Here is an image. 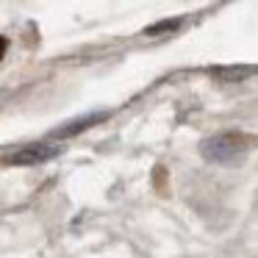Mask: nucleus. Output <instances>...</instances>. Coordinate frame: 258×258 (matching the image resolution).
I'll return each mask as SVG.
<instances>
[{"mask_svg": "<svg viewBox=\"0 0 258 258\" xmlns=\"http://www.w3.org/2000/svg\"><path fill=\"white\" fill-rule=\"evenodd\" d=\"M247 150V139L241 134H219L214 139H206L203 142V156L208 161H217V164H225V161H233L236 156Z\"/></svg>", "mask_w": 258, "mask_h": 258, "instance_id": "f257e3e1", "label": "nucleus"}, {"mask_svg": "<svg viewBox=\"0 0 258 258\" xmlns=\"http://www.w3.org/2000/svg\"><path fill=\"white\" fill-rule=\"evenodd\" d=\"M58 153H61V147H53V145H25V147H20V150L9 153V156L3 158V164H14V167L42 164V161H47V158L58 156Z\"/></svg>", "mask_w": 258, "mask_h": 258, "instance_id": "f03ea898", "label": "nucleus"}, {"mask_svg": "<svg viewBox=\"0 0 258 258\" xmlns=\"http://www.w3.org/2000/svg\"><path fill=\"white\" fill-rule=\"evenodd\" d=\"M108 114L106 111H97V114H89V117H84V119H75V122H67L64 128H58L56 134V139H67V136H75V134H81V131H86V128H92V125H97V122H103Z\"/></svg>", "mask_w": 258, "mask_h": 258, "instance_id": "7ed1b4c3", "label": "nucleus"}, {"mask_svg": "<svg viewBox=\"0 0 258 258\" xmlns=\"http://www.w3.org/2000/svg\"><path fill=\"white\" fill-rule=\"evenodd\" d=\"M6 47H9V42L3 39V36H0V58H3V53H6Z\"/></svg>", "mask_w": 258, "mask_h": 258, "instance_id": "20e7f679", "label": "nucleus"}]
</instances>
